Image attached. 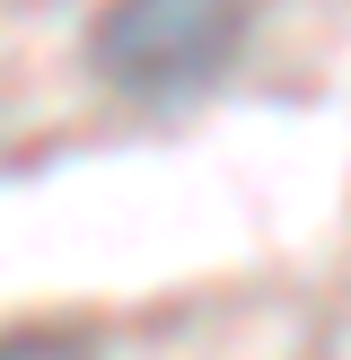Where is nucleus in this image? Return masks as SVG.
Returning <instances> with one entry per match:
<instances>
[{"label":"nucleus","mask_w":351,"mask_h":360,"mask_svg":"<svg viewBox=\"0 0 351 360\" xmlns=\"http://www.w3.org/2000/svg\"><path fill=\"white\" fill-rule=\"evenodd\" d=\"M246 0H105L88 53L123 97H193L228 70Z\"/></svg>","instance_id":"f257e3e1"}]
</instances>
